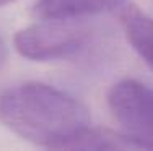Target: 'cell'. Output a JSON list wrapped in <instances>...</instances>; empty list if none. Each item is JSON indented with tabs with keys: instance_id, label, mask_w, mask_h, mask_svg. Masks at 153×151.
Segmentation results:
<instances>
[{
	"instance_id": "2",
	"label": "cell",
	"mask_w": 153,
	"mask_h": 151,
	"mask_svg": "<svg viewBox=\"0 0 153 151\" xmlns=\"http://www.w3.org/2000/svg\"><path fill=\"white\" fill-rule=\"evenodd\" d=\"M108 109L135 150H153V88L124 78L108 91Z\"/></svg>"
},
{
	"instance_id": "6",
	"label": "cell",
	"mask_w": 153,
	"mask_h": 151,
	"mask_svg": "<svg viewBox=\"0 0 153 151\" xmlns=\"http://www.w3.org/2000/svg\"><path fill=\"white\" fill-rule=\"evenodd\" d=\"M70 150H135V146L121 132H112L109 128H94L90 125L76 138Z\"/></svg>"
},
{
	"instance_id": "8",
	"label": "cell",
	"mask_w": 153,
	"mask_h": 151,
	"mask_svg": "<svg viewBox=\"0 0 153 151\" xmlns=\"http://www.w3.org/2000/svg\"><path fill=\"white\" fill-rule=\"evenodd\" d=\"M13 2H16V0H0V7L8 5V3H13Z\"/></svg>"
},
{
	"instance_id": "7",
	"label": "cell",
	"mask_w": 153,
	"mask_h": 151,
	"mask_svg": "<svg viewBox=\"0 0 153 151\" xmlns=\"http://www.w3.org/2000/svg\"><path fill=\"white\" fill-rule=\"evenodd\" d=\"M7 57H8V49H7V44H5V41H3V38L0 36V67L5 65Z\"/></svg>"
},
{
	"instance_id": "4",
	"label": "cell",
	"mask_w": 153,
	"mask_h": 151,
	"mask_svg": "<svg viewBox=\"0 0 153 151\" xmlns=\"http://www.w3.org/2000/svg\"><path fill=\"white\" fill-rule=\"evenodd\" d=\"M127 0H38L33 7L36 20L74 21L121 8Z\"/></svg>"
},
{
	"instance_id": "1",
	"label": "cell",
	"mask_w": 153,
	"mask_h": 151,
	"mask_svg": "<svg viewBox=\"0 0 153 151\" xmlns=\"http://www.w3.org/2000/svg\"><path fill=\"white\" fill-rule=\"evenodd\" d=\"M0 122L33 145L70 150L91 125V117L72 94L41 81H26L0 94Z\"/></svg>"
},
{
	"instance_id": "3",
	"label": "cell",
	"mask_w": 153,
	"mask_h": 151,
	"mask_svg": "<svg viewBox=\"0 0 153 151\" xmlns=\"http://www.w3.org/2000/svg\"><path fill=\"white\" fill-rule=\"evenodd\" d=\"M41 23L20 29L13 38L16 52L33 62H52L75 55L86 46L90 31L83 24L62 20H39Z\"/></svg>"
},
{
	"instance_id": "5",
	"label": "cell",
	"mask_w": 153,
	"mask_h": 151,
	"mask_svg": "<svg viewBox=\"0 0 153 151\" xmlns=\"http://www.w3.org/2000/svg\"><path fill=\"white\" fill-rule=\"evenodd\" d=\"M121 23L129 44L153 70V18L134 3H126L121 7Z\"/></svg>"
}]
</instances>
